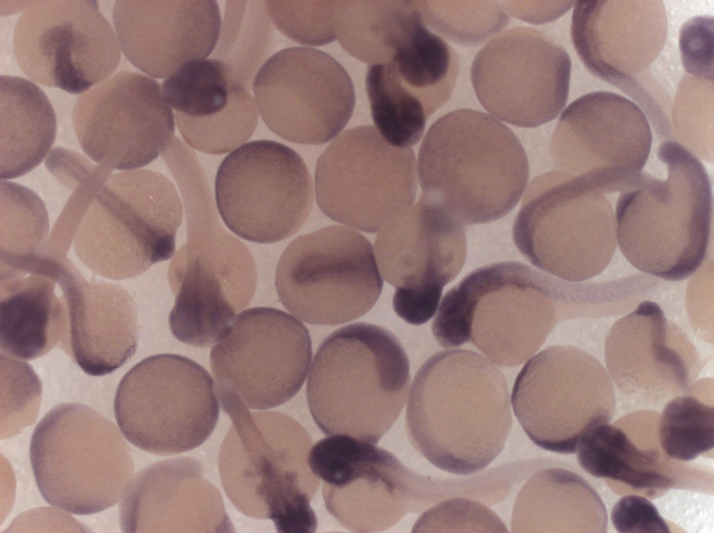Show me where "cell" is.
<instances>
[{
  "mask_svg": "<svg viewBox=\"0 0 714 533\" xmlns=\"http://www.w3.org/2000/svg\"><path fill=\"white\" fill-rule=\"evenodd\" d=\"M611 521L621 533H668L670 529L656 507L639 495L620 498L612 507Z\"/></svg>",
  "mask_w": 714,
  "mask_h": 533,
  "instance_id": "42",
  "label": "cell"
},
{
  "mask_svg": "<svg viewBox=\"0 0 714 533\" xmlns=\"http://www.w3.org/2000/svg\"><path fill=\"white\" fill-rule=\"evenodd\" d=\"M667 34L660 1H578L571 36L587 70L651 110L655 103L637 78L658 57Z\"/></svg>",
  "mask_w": 714,
  "mask_h": 533,
  "instance_id": "23",
  "label": "cell"
},
{
  "mask_svg": "<svg viewBox=\"0 0 714 533\" xmlns=\"http://www.w3.org/2000/svg\"><path fill=\"white\" fill-rule=\"evenodd\" d=\"M252 88L264 123L297 144L332 140L346 126L355 106L354 86L345 69L314 48L278 52L258 70Z\"/></svg>",
  "mask_w": 714,
  "mask_h": 533,
  "instance_id": "19",
  "label": "cell"
},
{
  "mask_svg": "<svg viewBox=\"0 0 714 533\" xmlns=\"http://www.w3.org/2000/svg\"><path fill=\"white\" fill-rule=\"evenodd\" d=\"M248 87L229 65L213 58L183 65L162 82V93L188 145L221 155L256 130L259 111Z\"/></svg>",
  "mask_w": 714,
  "mask_h": 533,
  "instance_id": "25",
  "label": "cell"
},
{
  "mask_svg": "<svg viewBox=\"0 0 714 533\" xmlns=\"http://www.w3.org/2000/svg\"><path fill=\"white\" fill-rule=\"evenodd\" d=\"M422 196L462 224H484L511 211L529 176L512 131L484 112L453 111L429 128L418 158Z\"/></svg>",
  "mask_w": 714,
  "mask_h": 533,
  "instance_id": "4",
  "label": "cell"
},
{
  "mask_svg": "<svg viewBox=\"0 0 714 533\" xmlns=\"http://www.w3.org/2000/svg\"><path fill=\"white\" fill-rule=\"evenodd\" d=\"M311 360L309 332L296 318L273 307L243 311L210 353L222 409L230 415L284 404L301 388Z\"/></svg>",
  "mask_w": 714,
  "mask_h": 533,
  "instance_id": "11",
  "label": "cell"
},
{
  "mask_svg": "<svg viewBox=\"0 0 714 533\" xmlns=\"http://www.w3.org/2000/svg\"><path fill=\"white\" fill-rule=\"evenodd\" d=\"M667 169L660 178L640 173L618 192L617 245L641 272L669 281L683 280L708 253L713 216L708 173L691 151L675 141L657 149Z\"/></svg>",
  "mask_w": 714,
  "mask_h": 533,
  "instance_id": "3",
  "label": "cell"
},
{
  "mask_svg": "<svg viewBox=\"0 0 714 533\" xmlns=\"http://www.w3.org/2000/svg\"><path fill=\"white\" fill-rule=\"evenodd\" d=\"M503 1L501 7L510 14L530 23H544L559 17L572 7L573 1H561L560 4L533 5L527 1Z\"/></svg>",
  "mask_w": 714,
  "mask_h": 533,
  "instance_id": "44",
  "label": "cell"
},
{
  "mask_svg": "<svg viewBox=\"0 0 714 533\" xmlns=\"http://www.w3.org/2000/svg\"><path fill=\"white\" fill-rule=\"evenodd\" d=\"M511 403L534 444L568 454L586 431L612 420L616 399L614 382L596 358L572 346H553L523 366Z\"/></svg>",
  "mask_w": 714,
  "mask_h": 533,
  "instance_id": "14",
  "label": "cell"
},
{
  "mask_svg": "<svg viewBox=\"0 0 714 533\" xmlns=\"http://www.w3.org/2000/svg\"><path fill=\"white\" fill-rule=\"evenodd\" d=\"M605 352L618 390L646 405L687 390L699 366L692 344L651 301L642 302L612 326Z\"/></svg>",
  "mask_w": 714,
  "mask_h": 533,
  "instance_id": "24",
  "label": "cell"
},
{
  "mask_svg": "<svg viewBox=\"0 0 714 533\" xmlns=\"http://www.w3.org/2000/svg\"><path fill=\"white\" fill-rule=\"evenodd\" d=\"M571 61L564 48L533 28L515 27L488 42L471 68L482 106L497 118L533 128L556 118L569 93Z\"/></svg>",
  "mask_w": 714,
  "mask_h": 533,
  "instance_id": "18",
  "label": "cell"
},
{
  "mask_svg": "<svg viewBox=\"0 0 714 533\" xmlns=\"http://www.w3.org/2000/svg\"><path fill=\"white\" fill-rule=\"evenodd\" d=\"M56 119L43 91L26 79L0 77V178L22 176L49 153Z\"/></svg>",
  "mask_w": 714,
  "mask_h": 533,
  "instance_id": "31",
  "label": "cell"
},
{
  "mask_svg": "<svg viewBox=\"0 0 714 533\" xmlns=\"http://www.w3.org/2000/svg\"><path fill=\"white\" fill-rule=\"evenodd\" d=\"M652 141L638 105L613 92L594 91L562 112L550 154L559 171L581 176L609 194L626 188L641 172Z\"/></svg>",
  "mask_w": 714,
  "mask_h": 533,
  "instance_id": "21",
  "label": "cell"
},
{
  "mask_svg": "<svg viewBox=\"0 0 714 533\" xmlns=\"http://www.w3.org/2000/svg\"><path fill=\"white\" fill-rule=\"evenodd\" d=\"M261 1H229L215 59L229 65L248 86L266 57L272 26Z\"/></svg>",
  "mask_w": 714,
  "mask_h": 533,
  "instance_id": "37",
  "label": "cell"
},
{
  "mask_svg": "<svg viewBox=\"0 0 714 533\" xmlns=\"http://www.w3.org/2000/svg\"><path fill=\"white\" fill-rule=\"evenodd\" d=\"M607 195L581 176L561 171L538 176L513 224L517 248L538 268L568 281L600 275L618 245Z\"/></svg>",
  "mask_w": 714,
  "mask_h": 533,
  "instance_id": "9",
  "label": "cell"
},
{
  "mask_svg": "<svg viewBox=\"0 0 714 533\" xmlns=\"http://www.w3.org/2000/svg\"><path fill=\"white\" fill-rule=\"evenodd\" d=\"M275 285L284 307L313 325H336L368 312L383 281L370 242L338 225L292 240L282 254Z\"/></svg>",
  "mask_w": 714,
  "mask_h": 533,
  "instance_id": "12",
  "label": "cell"
},
{
  "mask_svg": "<svg viewBox=\"0 0 714 533\" xmlns=\"http://www.w3.org/2000/svg\"><path fill=\"white\" fill-rule=\"evenodd\" d=\"M440 300L441 298L429 293L396 288L393 305L398 316L409 324L418 325L434 315Z\"/></svg>",
  "mask_w": 714,
  "mask_h": 533,
  "instance_id": "43",
  "label": "cell"
},
{
  "mask_svg": "<svg viewBox=\"0 0 714 533\" xmlns=\"http://www.w3.org/2000/svg\"><path fill=\"white\" fill-rule=\"evenodd\" d=\"M425 22L451 42L474 46L503 29L509 17L496 1H421Z\"/></svg>",
  "mask_w": 714,
  "mask_h": 533,
  "instance_id": "39",
  "label": "cell"
},
{
  "mask_svg": "<svg viewBox=\"0 0 714 533\" xmlns=\"http://www.w3.org/2000/svg\"><path fill=\"white\" fill-rule=\"evenodd\" d=\"M122 433L93 408H52L33 432L29 456L45 501L77 515L104 511L125 496L134 462Z\"/></svg>",
  "mask_w": 714,
  "mask_h": 533,
  "instance_id": "8",
  "label": "cell"
},
{
  "mask_svg": "<svg viewBox=\"0 0 714 533\" xmlns=\"http://www.w3.org/2000/svg\"><path fill=\"white\" fill-rule=\"evenodd\" d=\"M59 270L68 316L61 348L88 375L112 373L137 347L140 327L132 298L119 285L86 280L67 258Z\"/></svg>",
  "mask_w": 714,
  "mask_h": 533,
  "instance_id": "29",
  "label": "cell"
},
{
  "mask_svg": "<svg viewBox=\"0 0 714 533\" xmlns=\"http://www.w3.org/2000/svg\"><path fill=\"white\" fill-rule=\"evenodd\" d=\"M183 201L164 175L133 169L110 175L95 190L73 239L77 257L102 277H137L169 259Z\"/></svg>",
  "mask_w": 714,
  "mask_h": 533,
  "instance_id": "7",
  "label": "cell"
},
{
  "mask_svg": "<svg viewBox=\"0 0 714 533\" xmlns=\"http://www.w3.org/2000/svg\"><path fill=\"white\" fill-rule=\"evenodd\" d=\"M220 447L223 488L243 514L271 520L278 532L310 533L317 526L310 502L320 480L308 463L312 440L294 418L243 410Z\"/></svg>",
  "mask_w": 714,
  "mask_h": 533,
  "instance_id": "6",
  "label": "cell"
},
{
  "mask_svg": "<svg viewBox=\"0 0 714 533\" xmlns=\"http://www.w3.org/2000/svg\"><path fill=\"white\" fill-rule=\"evenodd\" d=\"M410 380L407 355L393 334L350 324L316 351L306 386L309 409L325 434L377 445L402 410Z\"/></svg>",
  "mask_w": 714,
  "mask_h": 533,
  "instance_id": "5",
  "label": "cell"
},
{
  "mask_svg": "<svg viewBox=\"0 0 714 533\" xmlns=\"http://www.w3.org/2000/svg\"><path fill=\"white\" fill-rule=\"evenodd\" d=\"M175 303L172 333L197 348L215 345L252 300L257 280L253 256L241 241L206 235L182 245L168 269Z\"/></svg>",
  "mask_w": 714,
  "mask_h": 533,
  "instance_id": "22",
  "label": "cell"
},
{
  "mask_svg": "<svg viewBox=\"0 0 714 533\" xmlns=\"http://www.w3.org/2000/svg\"><path fill=\"white\" fill-rule=\"evenodd\" d=\"M658 438L665 455L680 461L694 460L714 445L713 405L691 394L668 401L658 422Z\"/></svg>",
  "mask_w": 714,
  "mask_h": 533,
  "instance_id": "38",
  "label": "cell"
},
{
  "mask_svg": "<svg viewBox=\"0 0 714 533\" xmlns=\"http://www.w3.org/2000/svg\"><path fill=\"white\" fill-rule=\"evenodd\" d=\"M713 17L696 16L681 27L679 48L685 70L713 82Z\"/></svg>",
  "mask_w": 714,
  "mask_h": 533,
  "instance_id": "41",
  "label": "cell"
},
{
  "mask_svg": "<svg viewBox=\"0 0 714 533\" xmlns=\"http://www.w3.org/2000/svg\"><path fill=\"white\" fill-rule=\"evenodd\" d=\"M215 383L192 360L175 354L146 357L116 389L114 410L131 444L157 455H174L203 444L219 417Z\"/></svg>",
  "mask_w": 714,
  "mask_h": 533,
  "instance_id": "10",
  "label": "cell"
},
{
  "mask_svg": "<svg viewBox=\"0 0 714 533\" xmlns=\"http://www.w3.org/2000/svg\"><path fill=\"white\" fill-rule=\"evenodd\" d=\"M112 15L126 57L156 78L208 56L221 29L219 6L211 0H119Z\"/></svg>",
  "mask_w": 714,
  "mask_h": 533,
  "instance_id": "26",
  "label": "cell"
},
{
  "mask_svg": "<svg viewBox=\"0 0 714 533\" xmlns=\"http://www.w3.org/2000/svg\"><path fill=\"white\" fill-rule=\"evenodd\" d=\"M384 64L395 85L418 100L428 118L449 100L459 67L454 49L427 27L421 1L404 40Z\"/></svg>",
  "mask_w": 714,
  "mask_h": 533,
  "instance_id": "33",
  "label": "cell"
},
{
  "mask_svg": "<svg viewBox=\"0 0 714 533\" xmlns=\"http://www.w3.org/2000/svg\"><path fill=\"white\" fill-rule=\"evenodd\" d=\"M571 287L519 262L470 272L441 300L432 330L443 348L472 343L492 362L520 365L563 317Z\"/></svg>",
  "mask_w": 714,
  "mask_h": 533,
  "instance_id": "2",
  "label": "cell"
},
{
  "mask_svg": "<svg viewBox=\"0 0 714 533\" xmlns=\"http://www.w3.org/2000/svg\"><path fill=\"white\" fill-rule=\"evenodd\" d=\"M0 209V270L29 272L55 258L47 243L48 216L37 194L1 181Z\"/></svg>",
  "mask_w": 714,
  "mask_h": 533,
  "instance_id": "36",
  "label": "cell"
},
{
  "mask_svg": "<svg viewBox=\"0 0 714 533\" xmlns=\"http://www.w3.org/2000/svg\"><path fill=\"white\" fill-rule=\"evenodd\" d=\"M119 523L124 532H234L220 491L189 457L139 472L120 504Z\"/></svg>",
  "mask_w": 714,
  "mask_h": 533,
  "instance_id": "27",
  "label": "cell"
},
{
  "mask_svg": "<svg viewBox=\"0 0 714 533\" xmlns=\"http://www.w3.org/2000/svg\"><path fill=\"white\" fill-rule=\"evenodd\" d=\"M57 275L56 268L1 273V353L31 360L61 343L68 316L63 294H56Z\"/></svg>",
  "mask_w": 714,
  "mask_h": 533,
  "instance_id": "30",
  "label": "cell"
},
{
  "mask_svg": "<svg viewBox=\"0 0 714 533\" xmlns=\"http://www.w3.org/2000/svg\"><path fill=\"white\" fill-rule=\"evenodd\" d=\"M17 63L32 81L79 94L105 81L121 59L118 38L97 1H40L18 19Z\"/></svg>",
  "mask_w": 714,
  "mask_h": 533,
  "instance_id": "17",
  "label": "cell"
},
{
  "mask_svg": "<svg viewBox=\"0 0 714 533\" xmlns=\"http://www.w3.org/2000/svg\"><path fill=\"white\" fill-rule=\"evenodd\" d=\"M218 211L234 233L273 243L303 225L312 209L310 174L292 148L272 140L241 145L220 164L215 182Z\"/></svg>",
  "mask_w": 714,
  "mask_h": 533,
  "instance_id": "16",
  "label": "cell"
},
{
  "mask_svg": "<svg viewBox=\"0 0 714 533\" xmlns=\"http://www.w3.org/2000/svg\"><path fill=\"white\" fill-rule=\"evenodd\" d=\"M308 463L323 481L328 511L354 532L389 529L436 496L434 481L414 472L388 451L345 435H330L312 447Z\"/></svg>",
  "mask_w": 714,
  "mask_h": 533,
  "instance_id": "13",
  "label": "cell"
},
{
  "mask_svg": "<svg viewBox=\"0 0 714 533\" xmlns=\"http://www.w3.org/2000/svg\"><path fill=\"white\" fill-rule=\"evenodd\" d=\"M512 424L505 377L480 354L442 351L415 375L407 431L415 449L435 467L460 475L482 470L503 449Z\"/></svg>",
  "mask_w": 714,
  "mask_h": 533,
  "instance_id": "1",
  "label": "cell"
},
{
  "mask_svg": "<svg viewBox=\"0 0 714 533\" xmlns=\"http://www.w3.org/2000/svg\"><path fill=\"white\" fill-rule=\"evenodd\" d=\"M575 453L581 468L596 478L611 479L653 497L671 488V468L655 449H641L617 426L602 423L579 438Z\"/></svg>",
  "mask_w": 714,
  "mask_h": 533,
  "instance_id": "34",
  "label": "cell"
},
{
  "mask_svg": "<svg viewBox=\"0 0 714 533\" xmlns=\"http://www.w3.org/2000/svg\"><path fill=\"white\" fill-rule=\"evenodd\" d=\"M73 123L83 151L106 169L146 166L174 137V113L160 84L130 71L116 73L82 94Z\"/></svg>",
  "mask_w": 714,
  "mask_h": 533,
  "instance_id": "20",
  "label": "cell"
},
{
  "mask_svg": "<svg viewBox=\"0 0 714 533\" xmlns=\"http://www.w3.org/2000/svg\"><path fill=\"white\" fill-rule=\"evenodd\" d=\"M595 518L607 525L605 506L580 475L564 469L536 473L516 500L513 532H593L586 523Z\"/></svg>",
  "mask_w": 714,
  "mask_h": 533,
  "instance_id": "32",
  "label": "cell"
},
{
  "mask_svg": "<svg viewBox=\"0 0 714 533\" xmlns=\"http://www.w3.org/2000/svg\"><path fill=\"white\" fill-rule=\"evenodd\" d=\"M275 27L301 45L321 46L336 38L335 1H265Z\"/></svg>",
  "mask_w": 714,
  "mask_h": 533,
  "instance_id": "40",
  "label": "cell"
},
{
  "mask_svg": "<svg viewBox=\"0 0 714 533\" xmlns=\"http://www.w3.org/2000/svg\"><path fill=\"white\" fill-rule=\"evenodd\" d=\"M319 207L333 220L379 231L413 202L416 157L389 144L372 125L344 131L325 150L315 171Z\"/></svg>",
  "mask_w": 714,
  "mask_h": 533,
  "instance_id": "15",
  "label": "cell"
},
{
  "mask_svg": "<svg viewBox=\"0 0 714 533\" xmlns=\"http://www.w3.org/2000/svg\"><path fill=\"white\" fill-rule=\"evenodd\" d=\"M416 8V1H335L336 38L360 61L386 63L404 38Z\"/></svg>",
  "mask_w": 714,
  "mask_h": 533,
  "instance_id": "35",
  "label": "cell"
},
{
  "mask_svg": "<svg viewBox=\"0 0 714 533\" xmlns=\"http://www.w3.org/2000/svg\"><path fill=\"white\" fill-rule=\"evenodd\" d=\"M379 231L374 242L377 265L395 288L441 297L443 287L464 264L463 224L422 196Z\"/></svg>",
  "mask_w": 714,
  "mask_h": 533,
  "instance_id": "28",
  "label": "cell"
}]
</instances>
